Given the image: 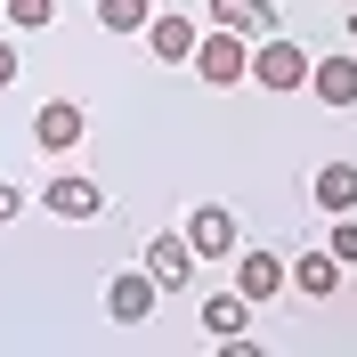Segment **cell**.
<instances>
[{
  "mask_svg": "<svg viewBox=\"0 0 357 357\" xmlns=\"http://www.w3.org/2000/svg\"><path fill=\"white\" fill-rule=\"evenodd\" d=\"M187 244H195V260H236V211L227 203H203L195 220H187Z\"/></svg>",
  "mask_w": 357,
  "mask_h": 357,
  "instance_id": "277c9868",
  "label": "cell"
},
{
  "mask_svg": "<svg viewBox=\"0 0 357 357\" xmlns=\"http://www.w3.org/2000/svg\"><path fill=\"white\" fill-rule=\"evenodd\" d=\"M325 252H333V260H341V268H349V260H357V220H349V211H333V244H325Z\"/></svg>",
  "mask_w": 357,
  "mask_h": 357,
  "instance_id": "e0dca14e",
  "label": "cell"
},
{
  "mask_svg": "<svg viewBox=\"0 0 357 357\" xmlns=\"http://www.w3.org/2000/svg\"><path fill=\"white\" fill-rule=\"evenodd\" d=\"M292 284L309 292V301H325V292L341 284V260H333V252H301V260H292Z\"/></svg>",
  "mask_w": 357,
  "mask_h": 357,
  "instance_id": "5bb4252c",
  "label": "cell"
},
{
  "mask_svg": "<svg viewBox=\"0 0 357 357\" xmlns=\"http://www.w3.org/2000/svg\"><path fill=\"white\" fill-rule=\"evenodd\" d=\"M17 82V41H0V89Z\"/></svg>",
  "mask_w": 357,
  "mask_h": 357,
  "instance_id": "ac0fdd59",
  "label": "cell"
},
{
  "mask_svg": "<svg viewBox=\"0 0 357 357\" xmlns=\"http://www.w3.org/2000/svg\"><path fill=\"white\" fill-rule=\"evenodd\" d=\"M309 89L317 106H357V57L341 49V57H309Z\"/></svg>",
  "mask_w": 357,
  "mask_h": 357,
  "instance_id": "ba28073f",
  "label": "cell"
},
{
  "mask_svg": "<svg viewBox=\"0 0 357 357\" xmlns=\"http://www.w3.org/2000/svg\"><path fill=\"white\" fill-rule=\"evenodd\" d=\"M155 276H146V268H114L106 276V317L114 325H146V317H155Z\"/></svg>",
  "mask_w": 357,
  "mask_h": 357,
  "instance_id": "3957f363",
  "label": "cell"
},
{
  "mask_svg": "<svg viewBox=\"0 0 357 357\" xmlns=\"http://www.w3.org/2000/svg\"><path fill=\"white\" fill-rule=\"evenodd\" d=\"M82 106H73V98H49L41 114H33V138H41V155H66V146H82Z\"/></svg>",
  "mask_w": 357,
  "mask_h": 357,
  "instance_id": "8992f818",
  "label": "cell"
},
{
  "mask_svg": "<svg viewBox=\"0 0 357 357\" xmlns=\"http://www.w3.org/2000/svg\"><path fill=\"white\" fill-rule=\"evenodd\" d=\"M309 195L325 203V211H357V162H325V171L309 178Z\"/></svg>",
  "mask_w": 357,
  "mask_h": 357,
  "instance_id": "7c38bea8",
  "label": "cell"
},
{
  "mask_svg": "<svg viewBox=\"0 0 357 357\" xmlns=\"http://www.w3.org/2000/svg\"><path fill=\"white\" fill-rule=\"evenodd\" d=\"M195 73H203L211 89L244 82V73H252V49H244V33H227V24H220V33H203V41H195Z\"/></svg>",
  "mask_w": 357,
  "mask_h": 357,
  "instance_id": "7a4b0ae2",
  "label": "cell"
},
{
  "mask_svg": "<svg viewBox=\"0 0 357 357\" xmlns=\"http://www.w3.org/2000/svg\"><path fill=\"white\" fill-rule=\"evenodd\" d=\"M8 24L17 33H49L57 24V0H8Z\"/></svg>",
  "mask_w": 357,
  "mask_h": 357,
  "instance_id": "2e32d148",
  "label": "cell"
},
{
  "mask_svg": "<svg viewBox=\"0 0 357 357\" xmlns=\"http://www.w3.org/2000/svg\"><path fill=\"white\" fill-rule=\"evenodd\" d=\"M236 292H244V301H276V292H284V260L260 252V244H244L236 252Z\"/></svg>",
  "mask_w": 357,
  "mask_h": 357,
  "instance_id": "52a82bcc",
  "label": "cell"
},
{
  "mask_svg": "<svg viewBox=\"0 0 357 357\" xmlns=\"http://www.w3.org/2000/svg\"><path fill=\"white\" fill-rule=\"evenodd\" d=\"M195 41H203V33H195L187 17H178V8H171V17H146V49H155L162 66H178V57H195Z\"/></svg>",
  "mask_w": 357,
  "mask_h": 357,
  "instance_id": "8fae6325",
  "label": "cell"
},
{
  "mask_svg": "<svg viewBox=\"0 0 357 357\" xmlns=\"http://www.w3.org/2000/svg\"><path fill=\"white\" fill-rule=\"evenodd\" d=\"M146 276H155L162 292H187V276H195V244H187V236H155V244H146Z\"/></svg>",
  "mask_w": 357,
  "mask_h": 357,
  "instance_id": "9c48e42d",
  "label": "cell"
},
{
  "mask_svg": "<svg viewBox=\"0 0 357 357\" xmlns=\"http://www.w3.org/2000/svg\"><path fill=\"white\" fill-rule=\"evenodd\" d=\"M49 211H57V220H98V211H106V187H98V178H82V171H66V178H49Z\"/></svg>",
  "mask_w": 357,
  "mask_h": 357,
  "instance_id": "5b68a950",
  "label": "cell"
},
{
  "mask_svg": "<svg viewBox=\"0 0 357 357\" xmlns=\"http://www.w3.org/2000/svg\"><path fill=\"white\" fill-rule=\"evenodd\" d=\"M244 317H252L244 292H211V301H203V333H211V341H236V333H244Z\"/></svg>",
  "mask_w": 357,
  "mask_h": 357,
  "instance_id": "4fadbf2b",
  "label": "cell"
},
{
  "mask_svg": "<svg viewBox=\"0 0 357 357\" xmlns=\"http://www.w3.org/2000/svg\"><path fill=\"white\" fill-rule=\"evenodd\" d=\"M252 82L260 89H309V49L284 41V33H268V41L252 49Z\"/></svg>",
  "mask_w": 357,
  "mask_h": 357,
  "instance_id": "6da1fadb",
  "label": "cell"
},
{
  "mask_svg": "<svg viewBox=\"0 0 357 357\" xmlns=\"http://www.w3.org/2000/svg\"><path fill=\"white\" fill-rule=\"evenodd\" d=\"M17 211H24V195H17V187H0V227L17 220Z\"/></svg>",
  "mask_w": 357,
  "mask_h": 357,
  "instance_id": "d6986e66",
  "label": "cell"
},
{
  "mask_svg": "<svg viewBox=\"0 0 357 357\" xmlns=\"http://www.w3.org/2000/svg\"><path fill=\"white\" fill-rule=\"evenodd\" d=\"M146 17H155V0H98V24L106 33H146Z\"/></svg>",
  "mask_w": 357,
  "mask_h": 357,
  "instance_id": "9a60e30c",
  "label": "cell"
},
{
  "mask_svg": "<svg viewBox=\"0 0 357 357\" xmlns=\"http://www.w3.org/2000/svg\"><path fill=\"white\" fill-rule=\"evenodd\" d=\"M349 41H357V8H349Z\"/></svg>",
  "mask_w": 357,
  "mask_h": 357,
  "instance_id": "ffe728a7",
  "label": "cell"
},
{
  "mask_svg": "<svg viewBox=\"0 0 357 357\" xmlns=\"http://www.w3.org/2000/svg\"><path fill=\"white\" fill-rule=\"evenodd\" d=\"M211 24L244 33V41H268V33H276V8H268V0H211Z\"/></svg>",
  "mask_w": 357,
  "mask_h": 357,
  "instance_id": "30bf717a",
  "label": "cell"
}]
</instances>
